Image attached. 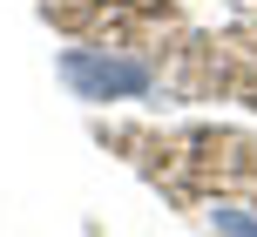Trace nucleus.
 Returning <instances> with one entry per match:
<instances>
[{"mask_svg": "<svg viewBox=\"0 0 257 237\" xmlns=\"http://www.w3.org/2000/svg\"><path fill=\"white\" fill-rule=\"evenodd\" d=\"M210 230L217 237H257V210L250 203H210Z\"/></svg>", "mask_w": 257, "mask_h": 237, "instance_id": "f03ea898", "label": "nucleus"}, {"mask_svg": "<svg viewBox=\"0 0 257 237\" xmlns=\"http://www.w3.org/2000/svg\"><path fill=\"white\" fill-rule=\"evenodd\" d=\"M61 81L81 102H142V95H156V68L122 54V48H68Z\"/></svg>", "mask_w": 257, "mask_h": 237, "instance_id": "f257e3e1", "label": "nucleus"}]
</instances>
